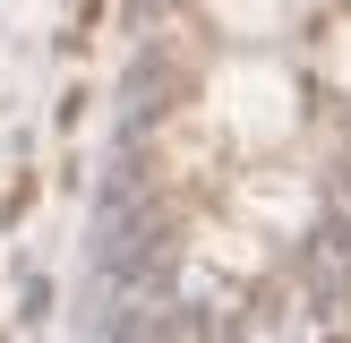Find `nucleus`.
<instances>
[{
    "label": "nucleus",
    "mask_w": 351,
    "mask_h": 343,
    "mask_svg": "<svg viewBox=\"0 0 351 343\" xmlns=\"http://www.w3.org/2000/svg\"><path fill=\"white\" fill-rule=\"evenodd\" d=\"M232 95H240V103H232V120H240L249 137H283V129H291V112H283V78H266V69L249 78V69H240Z\"/></svg>",
    "instance_id": "1"
}]
</instances>
